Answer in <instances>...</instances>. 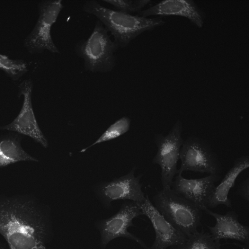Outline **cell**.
<instances>
[{
	"label": "cell",
	"mask_w": 249,
	"mask_h": 249,
	"mask_svg": "<svg viewBox=\"0 0 249 249\" xmlns=\"http://www.w3.org/2000/svg\"><path fill=\"white\" fill-rule=\"evenodd\" d=\"M221 246L220 241L214 239L210 233L197 231L170 249H221Z\"/></svg>",
	"instance_id": "cell-17"
},
{
	"label": "cell",
	"mask_w": 249,
	"mask_h": 249,
	"mask_svg": "<svg viewBox=\"0 0 249 249\" xmlns=\"http://www.w3.org/2000/svg\"><path fill=\"white\" fill-rule=\"evenodd\" d=\"M82 10L96 17L113 36L115 43L122 48L127 47L143 32L164 23L160 18L133 16L105 7L93 0L86 1Z\"/></svg>",
	"instance_id": "cell-2"
},
{
	"label": "cell",
	"mask_w": 249,
	"mask_h": 249,
	"mask_svg": "<svg viewBox=\"0 0 249 249\" xmlns=\"http://www.w3.org/2000/svg\"><path fill=\"white\" fill-rule=\"evenodd\" d=\"M249 167V157L243 156L236 159L233 166L227 171L219 184L214 187L208 203V208H213L223 205L231 207L229 197L231 189L235 185L237 178L240 174Z\"/></svg>",
	"instance_id": "cell-15"
},
{
	"label": "cell",
	"mask_w": 249,
	"mask_h": 249,
	"mask_svg": "<svg viewBox=\"0 0 249 249\" xmlns=\"http://www.w3.org/2000/svg\"><path fill=\"white\" fill-rule=\"evenodd\" d=\"M142 215L143 214L138 203L127 201L113 215L96 221L95 227L100 234V248L105 249L110 241L123 237L134 241L147 249L144 242L128 231V228L134 226L133 219Z\"/></svg>",
	"instance_id": "cell-8"
},
{
	"label": "cell",
	"mask_w": 249,
	"mask_h": 249,
	"mask_svg": "<svg viewBox=\"0 0 249 249\" xmlns=\"http://www.w3.org/2000/svg\"><path fill=\"white\" fill-rule=\"evenodd\" d=\"M33 82L31 79L24 80L18 85V96H22L23 99L20 110L11 123L0 126V129L28 136L44 148H47L48 141L39 126L33 108Z\"/></svg>",
	"instance_id": "cell-9"
},
{
	"label": "cell",
	"mask_w": 249,
	"mask_h": 249,
	"mask_svg": "<svg viewBox=\"0 0 249 249\" xmlns=\"http://www.w3.org/2000/svg\"><path fill=\"white\" fill-rule=\"evenodd\" d=\"M138 204L143 215L150 221L155 232L154 242L147 249H167L185 240L186 237L163 217L148 196L142 203Z\"/></svg>",
	"instance_id": "cell-12"
},
{
	"label": "cell",
	"mask_w": 249,
	"mask_h": 249,
	"mask_svg": "<svg viewBox=\"0 0 249 249\" xmlns=\"http://www.w3.org/2000/svg\"><path fill=\"white\" fill-rule=\"evenodd\" d=\"M158 212L186 237L197 231L202 211L174 192L171 188L162 189L153 197Z\"/></svg>",
	"instance_id": "cell-4"
},
{
	"label": "cell",
	"mask_w": 249,
	"mask_h": 249,
	"mask_svg": "<svg viewBox=\"0 0 249 249\" xmlns=\"http://www.w3.org/2000/svg\"><path fill=\"white\" fill-rule=\"evenodd\" d=\"M204 212L215 220L214 226H207L214 239L219 241L221 239L234 240L249 247V227L239 222L238 215L235 211H229L222 214L213 212L208 208Z\"/></svg>",
	"instance_id": "cell-13"
},
{
	"label": "cell",
	"mask_w": 249,
	"mask_h": 249,
	"mask_svg": "<svg viewBox=\"0 0 249 249\" xmlns=\"http://www.w3.org/2000/svg\"><path fill=\"white\" fill-rule=\"evenodd\" d=\"M22 139V135L15 132L0 136V168L20 161H38L23 149Z\"/></svg>",
	"instance_id": "cell-16"
},
{
	"label": "cell",
	"mask_w": 249,
	"mask_h": 249,
	"mask_svg": "<svg viewBox=\"0 0 249 249\" xmlns=\"http://www.w3.org/2000/svg\"><path fill=\"white\" fill-rule=\"evenodd\" d=\"M130 119L123 117L111 124L92 144L82 149L81 153H84L90 147L102 142L115 139L126 133L130 127Z\"/></svg>",
	"instance_id": "cell-19"
},
{
	"label": "cell",
	"mask_w": 249,
	"mask_h": 249,
	"mask_svg": "<svg viewBox=\"0 0 249 249\" xmlns=\"http://www.w3.org/2000/svg\"><path fill=\"white\" fill-rule=\"evenodd\" d=\"M119 48L102 23L97 20L90 35L87 39L78 41L74 51L83 59L85 71L107 73L115 67V53Z\"/></svg>",
	"instance_id": "cell-3"
},
{
	"label": "cell",
	"mask_w": 249,
	"mask_h": 249,
	"mask_svg": "<svg viewBox=\"0 0 249 249\" xmlns=\"http://www.w3.org/2000/svg\"><path fill=\"white\" fill-rule=\"evenodd\" d=\"M63 8L61 0H43L38 3L37 20L23 41L28 53L37 54L45 50L53 53H60L53 41L51 30Z\"/></svg>",
	"instance_id": "cell-5"
},
{
	"label": "cell",
	"mask_w": 249,
	"mask_h": 249,
	"mask_svg": "<svg viewBox=\"0 0 249 249\" xmlns=\"http://www.w3.org/2000/svg\"><path fill=\"white\" fill-rule=\"evenodd\" d=\"M0 70L12 80L16 81L27 73L28 64L23 59H13L0 53Z\"/></svg>",
	"instance_id": "cell-18"
},
{
	"label": "cell",
	"mask_w": 249,
	"mask_h": 249,
	"mask_svg": "<svg viewBox=\"0 0 249 249\" xmlns=\"http://www.w3.org/2000/svg\"><path fill=\"white\" fill-rule=\"evenodd\" d=\"M242 198L249 201V178H247L240 184L236 192Z\"/></svg>",
	"instance_id": "cell-21"
},
{
	"label": "cell",
	"mask_w": 249,
	"mask_h": 249,
	"mask_svg": "<svg viewBox=\"0 0 249 249\" xmlns=\"http://www.w3.org/2000/svg\"><path fill=\"white\" fill-rule=\"evenodd\" d=\"M0 249H7V248L3 243L0 242Z\"/></svg>",
	"instance_id": "cell-22"
},
{
	"label": "cell",
	"mask_w": 249,
	"mask_h": 249,
	"mask_svg": "<svg viewBox=\"0 0 249 249\" xmlns=\"http://www.w3.org/2000/svg\"><path fill=\"white\" fill-rule=\"evenodd\" d=\"M135 169L134 167L127 175L96 187V195L106 208H110L111 202L118 200H129L138 204L144 201L145 196L140 183L142 174L135 177Z\"/></svg>",
	"instance_id": "cell-10"
},
{
	"label": "cell",
	"mask_w": 249,
	"mask_h": 249,
	"mask_svg": "<svg viewBox=\"0 0 249 249\" xmlns=\"http://www.w3.org/2000/svg\"><path fill=\"white\" fill-rule=\"evenodd\" d=\"M182 131V123L178 120L167 135L156 134L154 136L157 152L152 162L161 169L160 180L163 189L171 188L175 175L178 174V162L184 142Z\"/></svg>",
	"instance_id": "cell-6"
},
{
	"label": "cell",
	"mask_w": 249,
	"mask_h": 249,
	"mask_svg": "<svg viewBox=\"0 0 249 249\" xmlns=\"http://www.w3.org/2000/svg\"><path fill=\"white\" fill-rule=\"evenodd\" d=\"M140 16H178L185 17L198 27L203 24L204 16L198 7L192 0H166L161 1L149 8L139 13Z\"/></svg>",
	"instance_id": "cell-14"
},
{
	"label": "cell",
	"mask_w": 249,
	"mask_h": 249,
	"mask_svg": "<svg viewBox=\"0 0 249 249\" xmlns=\"http://www.w3.org/2000/svg\"><path fill=\"white\" fill-rule=\"evenodd\" d=\"M0 234L8 249H48L52 236L50 211L28 198H0Z\"/></svg>",
	"instance_id": "cell-1"
},
{
	"label": "cell",
	"mask_w": 249,
	"mask_h": 249,
	"mask_svg": "<svg viewBox=\"0 0 249 249\" xmlns=\"http://www.w3.org/2000/svg\"><path fill=\"white\" fill-rule=\"evenodd\" d=\"M221 179L220 175L210 174L195 179H187L178 174L171 188L177 195L190 201L201 211L208 209V203L215 183Z\"/></svg>",
	"instance_id": "cell-11"
},
{
	"label": "cell",
	"mask_w": 249,
	"mask_h": 249,
	"mask_svg": "<svg viewBox=\"0 0 249 249\" xmlns=\"http://www.w3.org/2000/svg\"><path fill=\"white\" fill-rule=\"evenodd\" d=\"M103 1L113 6L116 10L131 14L135 12L139 13L150 0H104Z\"/></svg>",
	"instance_id": "cell-20"
},
{
	"label": "cell",
	"mask_w": 249,
	"mask_h": 249,
	"mask_svg": "<svg viewBox=\"0 0 249 249\" xmlns=\"http://www.w3.org/2000/svg\"><path fill=\"white\" fill-rule=\"evenodd\" d=\"M180 167L178 174L184 171L220 175L222 171L218 156L205 140L195 136L184 141L180 151Z\"/></svg>",
	"instance_id": "cell-7"
}]
</instances>
